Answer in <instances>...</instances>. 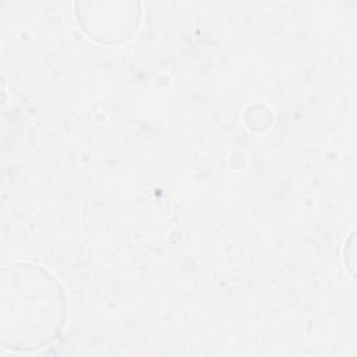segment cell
<instances>
[{"label": "cell", "mask_w": 357, "mask_h": 357, "mask_svg": "<svg viewBox=\"0 0 357 357\" xmlns=\"http://www.w3.org/2000/svg\"><path fill=\"white\" fill-rule=\"evenodd\" d=\"M67 314L64 291L45 268L14 262L3 268L0 282V347L35 353L60 337Z\"/></svg>", "instance_id": "6da1fadb"}, {"label": "cell", "mask_w": 357, "mask_h": 357, "mask_svg": "<svg viewBox=\"0 0 357 357\" xmlns=\"http://www.w3.org/2000/svg\"><path fill=\"white\" fill-rule=\"evenodd\" d=\"M78 18L86 35L105 45L126 40L137 29L141 11L135 3H79Z\"/></svg>", "instance_id": "7a4b0ae2"}]
</instances>
